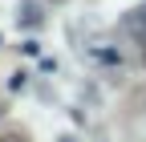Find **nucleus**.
Returning <instances> with one entry per match:
<instances>
[{"label":"nucleus","mask_w":146,"mask_h":142,"mask_svg":"<svg viewBox=\"0 0 146 142\" xmlns=\"http://www.w3.org/2000/svg\"><path fill=\"white\" fill-rule=\"evenodd\" d=\"M130 29L138 33V41H142V57H146V8H138V16H130Z\"/></svg>","instance_id":"nucleus-1"},{"label":"nucleus","mask_w":146,"mask_h":142,"mask_svg":"<svg viewBox=\"0 0 146 142\" xmlns=\"http://www.w3.org/2000/svg\"><path fill=\"white\" fill-rule=\"evenodd\" d=\"M61 142H73V138H61Z\"/></svg>","instance_id":"nucleus-2"}]
</instances>
